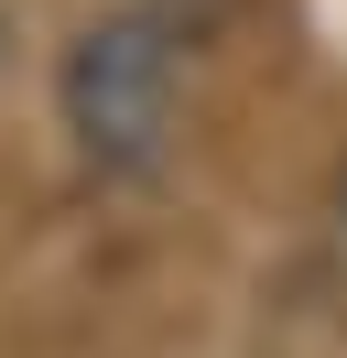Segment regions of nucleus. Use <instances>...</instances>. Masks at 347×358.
Instances as JSON below:
<instances>
[{
  "label": "nucleus",
  "instance_id": "obj_1",
  "mask_svg": "<svg viewBox=\"0 0 347 358\" xmlns=\"http://www.w3.org/2000/svg\"><path fill=\"white\" fill-rule=\"evenodd\" d=\"M65 131L98 174H152L174 131V33L152 11H108L65 44Z\"/></svg>",
  "mask_w": 347,
  "mask_h": 358
}]
</instances>
